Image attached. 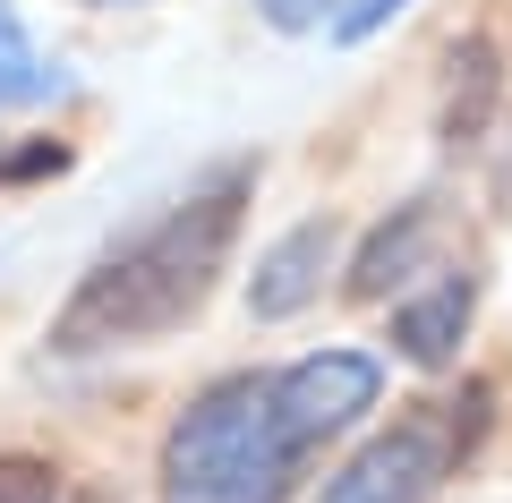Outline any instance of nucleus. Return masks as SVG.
<instances>
[{"instance_id": "obj_10", "label": "nucleus", "mask_w": 512, "mask_h": 503, "mask_svg": "<svg viewBox=\"0 0 512 503\" xmlns=\"http://www.w3.org/2000/svg\"><path fill=\"white\" fill-rule=\"evenodd\" d=\"M0 503H60L52 461H35V452H0Z\"/></svg>"}, {"instance_id": "obj_6", "label": "nucleus", "mask_w": 512, "mask_h": 503, "mask_svg": "<svg viewBox=\"0 0 512 503\" xmlns=\"http://www.w3.org/2000/svg\"><path fill=\"white\" fill-rule=\"evenodd\" d=\"M470 316H478V282L470 273H444L436 290H419V299L393 307V350H402L410 367H453Z\"/></svg>"}, {"instance_id": "obj_4", "label": "nucleus", "mask_w": 512, "mask_h": 503, "mask_svg": "<svg viewBox=\"0 0 512 503\" xmlns=\"http://www.w3.org/2000/svg\"><path fill=\"white\" fill-rule=\"evenodd\" d=\"M274 384H282V410H291L299 444L325 452L342 427H359V418L376 410L384 367L367 359V350H316V359H299V367H274Z\"/></svg>"}, {"instance_id": "obj_13", "label": "nucleus", "mask_w": 512, "mask_h": 503, "mask_svg": "<svg viewBox=\"0 0 512 503\" xmlns=\"http://www.w3.org/2000/svg\"><path fill=\"white\" fill-rule=\"evenodd\" d=\"M60 503H103V495H86V486H77V495H60Z\"/></svg>"}, {"instance_id": "obj_8", "label": "nucleus", "mask_w": 512, "mask_h": 503, "mask_svg": "<svg viewBox=\"0 0 512 503\" xmlns=\"http://www.w3.org/2000/svg\"><path fill=\"white\" fill-rule=\"evenodd\" d=\"M495 94H504V52H495V35H470L453 52V86H444V145H478L495 120Z\"/></svg>"}, {"instance_id": "obj_12", "label": "nucleus", "mask_w": 512, "mask_h": 503, "mask_svg": "<svg viewBox=\"0 0 512 503\" xmlns=\"http://www.w3.org/2000/svg\"><path fill=\"white\" fill-rule=\"evenodd\" d=\"M265 18H274V26H308L316 0H265Z\"/></svg>"}, {"instance_id": "obj_9", "label": "nucleus", "mask_w": 512, "mask_h": 503, "mask_svg": "<svg viewBox=\"0 0 512 503\" xmlns=\"http://www.w3.org/2000/svg\"><path fill=\"white\" fill-rule=\"evenodd\" d=\"M43 94H60V69L26 43L18 9L0 0V103H43Z\"/></svg>"}, {"instance_id": "obj_7", "label": "nucleus", "mask_w": 512, "mask_h": 503, "mask_svg": "<svg viewBox=\"0 0 512 503\" xmlns=\"http://www.w3.org/2000/svg\"><path fill=\"white\" fill-rule=\"evenodd\" d=\"M436 205H393V222H376L367 231V248L350 256V299H384L393 282H410L419 273V256L436 248Z\"/></svg>"}, {"instance_id": "obj_1", "label": "nucleus", "mask_w": 512, "mask_h": 503, "mask_svg": "<svg viewBox=\"0 0 512 503\" xmlns=\"http://www.w3.org/2000/svg\"><path fill=\"white\" fill-rule=\"evenodd\" d=\"M256 197V162H222L214 180H197L163 222H146L137 239L103 256L86 282L69 290V307L52 316V350L86 359V350H128V342H163L214 299L222 265L239 248V214Z\"/></svg>"}, {"instance_id": "obj_11", "label": "nucleus", "mask_w": 512, "mask_h": 503, "mask_svg": "<svg viewBox=\"0 0 512 503\" xmlns=\"http://www.w3.org/2000/svg\"><path fill=\"white\" fill-rule=\"evenodd\" d=\"M393 9H410V0H342V9H333V35H342V43H367Z\"/></svg>"}, {"instance_id": "obj_2", "label": "nucleus", "mask_w": 512, "mask_h": 503, "mask_svg": "<svg viewBox=\"0 0 512 503\" xmlns=\"http://www.w3.org/2000/svg\"><path fill=\"white\" fill-rule=\"evenodd\" d=\"M308 461L274 376H222L163 435V503H291Z\"/></svg>"}, {"instance_id": "obj_3", "label": "nucleus", "mask_w": 512, "mask_h": 503, "mask_svg": "<svg viewBox=\"0 0 512 503\" xmlns=\"http://www.w3.org/2000/svg\"><path fill=\"white\" fill-rule=\"evenodd\" d=\"M487 435V384H461L453 401H419L384 435H367L342 469L325 478L316 503H427Z\"/></svg>"}, {"instance_id": "obj_5", "label": "nucleus", "mask_w": 512, "mask_h": 503, "mask_svg": "<svg viewBox=\"0 0 512 503\" xmlns=\"http://www.w3.org/2000/svg\"><path fill=\"white\" fill-rule=\"evenodd\" d=\"M333 256H342V222H333V214L291 222V231H282L274 248L256 256V273H248V316H265V324L299 316V307H308L316 290H325Z\"/></svg>"}]
</instances>
